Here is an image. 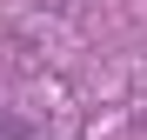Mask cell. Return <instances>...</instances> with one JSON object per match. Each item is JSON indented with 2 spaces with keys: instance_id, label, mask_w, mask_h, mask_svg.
<instances>
[]
</instances>
